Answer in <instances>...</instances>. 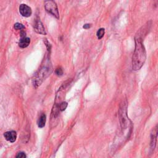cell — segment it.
<instances>
[{
  "label": "cell",
  "instance_id": "9",
  "mask_svg": "<svg viewBox=\"0 0 158 158\" xmlns=\"http://www.w3.org/2000/svg\"><path fill=\"white\" fill-rule=\"evenodd\" d=\"M155 133H152L151 135V149H154L156 145V138H157V128H156L155 130Z\"/></svg>",
  "mask_w": 158,
  "mask_h": 158
},
{
  "label": "cell",
  "instance_id": "3",
  "mask_svg": "<svg viewBox=\"0 0 158 158\" xmlns=\"http://www.w3.org/2000/svg\"><path fill=\"white\" fill-rule=\"evenodd\" d=\"M44 7L48 12L56 18L59 17V11L56 3L54 1H46L44 2Z\"/></svg>",
  "mask_w": 158,
  "mask_h": 158
},
{
  "label": "cell",
  "instance_id": "10",
  "mask_svg": "<svg viewBox=\"0 0 158 158\" xmlns=\"http://www.w3.org/2000/svg\"><path fill=\"white\" fill-rule=\"evenodd\" d=\"M104 28H100L99 29L98 31H97V33H96V35H97V37L99 40L101 39L103 36H104Z\"/></svg>",
  "mask_w": 158,
  "mask_h": 158
},
{
  "label": "cell",
  "instance_id": "7",
  "mask_svg": "<svg viewBox=\"0 0 158 158\" xmlns=\"http://www.w3.org/2000/svg\"><path fill=\"white\" fill-rule=\"evenodd\" d=\"M30 43V39L28 37H23L21 38V39L19 40V46L21 48H27Z\"/></svg>",
  "mask_w": 158,
  "mask_h": 158
},
{
  "label": "cell",
  "instance_id": "12",
  "mask_svg": "<svg viewBox=\"0 0 158 158\" xmlns=\"http://www.w3.org/2000/svg\"><path fill=\"white\" fill-rule=\"evenodd\" d=\"M67 106V103L66 102H64V101L61 102L59 104V110H60V111L64 110L66 109Z\"/></svg>",
  "mask_w": 158,
  "mask_h": 158
},
{
  "label": "cell",
  "instance_id": "14",
  "mask_svg": "<svg viewBox=\"0 0 158 158\" xmlns=\"http://www.w3.org/2000/svg\"><path fill=\"white\" fill-rule=\"evenodd\" d=\"M56 73L57 75L58 76H60L63 74V71H62V69L61 68H57L56 70Z\"/></svg>",
  "mask_w": 158,
  "mask_h": 158
},
{
  "label": "cell",
  "instance_id": "1",
  "mask_svg": "<svg viewBox=\"0 0 158 158\" xmlns=\"http://www.w3.org/2000/svg\"><path fill=\"white\" fill-rule=\"evenodd\" d=\"M142 38L138 34L135 36V49L132 57V69L138 70L143 65L146 58V51L143 44Z\"/></svg>",
  "mask_w": 158,
  "mask_h": 158
},
{
  "label": "cell",
  "instance_id": "11",
  "mask_svg": "<svg viewBox=\"0 0 158 158\" xmlns=\"http://www.w3.org/2000/svg\"><path fill=\"white\" fill-rule=\"evenodd\" d=\"M14 28L17 30H22L25 28V26L20 23H15L14 26Z\"/></svg>",
  "mask_w": 158,
  "mask_h": 158
},
{
  "label": "cell",
  "instance_id": "8",
  "mask_svg": "<svg viewBox=\"0 0 158 158\" xmlns=\"http://www.w3.org/2000/svg\"><path fill=\"white\" fill-rule=\"evenodd\" d=\"M46 117L44 114H42L40 117L38 118V126L40 128H43L45 126L46 123Z\"/></svg>",
  "mask_w": 158,
  "mask_h": 158
},
{
  "label": "cell",
  "instance_id": "6",
  "mask_svg": "<svg viewBox=\"0 0 158 158\" xmlns=\"http://www.w3.org/2000/svg\"><path fill=\"white\" fill-rule=\"evenodd\" d=\"M4 136L6 138V139L10 143H14L15 141L17 138V133L15 131H6L4 134Z\"/></svg>",
  "mask_w": 158,
  "mask_h": 158
},
{
  "label": "cell",
  "instance_id": "2",
  "mask_svg": "<svg viewBox=\"0 0 158 158\" xmlns=\"http://www.w3.org/2000/svg\"><path fill=\"white\" fill-rule=\"evenodd\" d=\"M51 69V65L49 64H46L39 70L33 79V84L35 87H38L40 86L43 81L49 75H50L52 70Z\"/></svg>",
  "mask_w": 158,
  "mask_h": 158
},
{
  "label": "cell",
  "instance_id": "13",
  "mask_svg": "<svg viewBox=\"0 0 158 158\" xmlns=\"http://www.w3.org/2000/svg\"><path fill=\"white\" fill-rule=\"evenodd\" d=\"M15 158H27L26 154L23 152H19L17 154Z\"/></svg>",
  "mask_w": 158,
  "mask_h": 158
},
{
  "label": "cell",
  "instance_id": "15",
  "mask_svg": "<svg viewBox=\"0 0 158 158\" xmlns=\"http://www.w3.org/2000/svg\"><path fill=\"white\" fill-rule=\"evenodd\" d=\"M90 27H91V25H90V24H88V23H87V24H85V25H84L83 27L85 29H88V28H90Z\"/></svg>",
  "mask_w": 158,
  "mask_h": 158
},
{
  "label": "cell",
  "instance_id": "5",
  "mask_svg": "<svg viewBox=\"0 0 158 158\" xmlns=\"http://www.w3.org/2000/svg\"><path fill=\"white\" fill-rule=\"evenodd\" d=\"M34 29L35 31H36L38 33H40L41 35L46 34L44 27L39 18H37L35 20V22L34 23Z\"/></svg>",
  "mask_w": 158,
  "mask_h": 158
},
{
  "label": "cell",
  "instance_id": "4",
  "mask_svg": "<svg viewBox=\"0 0 158 158\" xmlns=\"http://www.w3.org/2000/svg\"><path fill=\"white\" fill-rule=\"evenodd\" d=\"M19 12L22 16L25 17H28L31 15L32 11L31 8L28 6H27V4H22L19 6Z\"/></svg>",
  "mask_w": 158,
  "mask_h": 158
}]
</instances>
